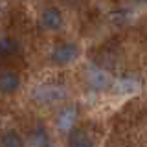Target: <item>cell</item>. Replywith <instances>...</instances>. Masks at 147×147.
<instances>
[{"label": "cell", "mask_w": 147, "mask_h": 147, "mask_svg": "<svg viewBox=\"0 0 147 147\" xmlns=\"http://www.w3.org/2000/svg\"><path fill=\"white\" fill-rule=\"evenodd\" d=\"M79 57V46L74 42H61L50 53V59L55 64H70Z\"/></svg>", "instance_id": "6da1fadb"}, {"label": "cell", "mask_w": 147, "mask_h": 147, "mask_svg": "<svg viewBox=\"0 0 147 147\" xmlns=\"http://www.w3.org/2000/svg\"><path fill=\"white\" fill-rule=\"evenodd\" d=\"M31 142H33L35 147H46L48 145V136H46L42 127H37V131H33L31 134Z\"/></svg>", "instance_id": "9c48e42d"}, {"label": "cell", "mask_w": 147, "mask_h": 147, "mask_svg": "<svg viewBox=\"0 0 147 147\" xmlns=\"http://www.w3.org/2000/svg\"><path fill=\"white\" fill-rule=\"evenodd\" d=\"M20 50V44H18L17 39L13 37H2L0 39V57H13L15 53H18Z\"/></svg>", "instance_id": "5b68a950"}, {"label": "cell", "mask_w": 147, "mask_h": 147, "mask_svg": "<svg viewBox=\"0 0 147 147\" xmlns=\"http://www.w3.org/2000/svg\"><path fill=\"white\" fill-rule=\"evenodd\" d=\"M63 26V11L55 6L44 7V11L40 13V28L44 31H57Z\"/></svg>", "instance_id": "7a4b0ae2"}, {"label": "cell", "mask_w": 147, "mask_h": 147, "mask_svg": "<svg viewBox=\"0 0 147 147\" xmlns=\"http://www.w3.org/2000/svg\"><path fill=\"white\" fill-rule=\"evenodd\" d=\"M20 86V76L13 70L0 72V94H15Z\"/></svg>", "instance_id": "3957f363"}, {"label": "cell", "mask_w": 147, "mask_h": 147, "mask_svg": "<svg viewBox=\"0 0 147 147\" xmlns=\"http://www.w3.org/2000/svg\"><path fill=\"white\" fill-rule=\"evenodd\" d=\"M138 2H147V0H138Z\"/></svg>", "instance_id": "30bf717a"}, {"label": "cell", "mask_w": 147, "mask_h": 147, "mask_svg": "<svg viewBox=\"0 0 147 147\" xmlns=\"http://www.w3.org/2000/svg\"><path fill=\"white\" fill-rule=\"evenodd\" d=\"M70 147H94V144L83 131H76L70 136Z\"/></svg>", "instance_id": "ba28073f"}, {"label": "cell", "mask_w": 147, "mask_h": 147, "mask_svg": "<svg viewBox=\"0 0 147 147\" xmlns=\"http://www.w3.org/2000/svg\"><path fill=\"white\" fill-rule=\"evenodd\" d=\"M76 119H77V109L76 107H72V105L63 107V110L57 116V127L61 131H70L76 125Z\"/></svg>", "instance_id": "277c9868"}, {"label": "cell", "mask_w": 147, "mask_h": 147, "mask_svg": "<svg viewBox=\"0 0 147 147\" xmlns=\"http://www.w3.org/2000/svg\"><path fill=\"white\" fill-rule=\"evenodd\" d=\"M0 147H24V140L17 131L9 129L0 136Z\"/></svg>", "instance_id": "8992f818"}, {"label": "cell", "mask_w": 147, "mask_h": 147, "mask_svg": "<svg viewBox=\"0 0 147 147\" xmlns=\"http://www.w3.org/2000/svg\"><path fill=\"white\" fill-rule=\"evenodd\" d=\"M88 83H90V86L92 88H96V90H103V88H107L109 86V76L105 72H101V70H94V72H90L88 74Z\"/></svg>", "instance_id": "52a82bcc"}]
</instances>
